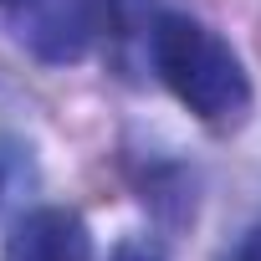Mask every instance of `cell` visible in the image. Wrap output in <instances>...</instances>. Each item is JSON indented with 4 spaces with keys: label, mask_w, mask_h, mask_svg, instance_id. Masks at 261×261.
Here are the masks:
<instances>
[{
    "label": "cell",
    "mask_w": 261,
    "mask_h": 261,
    "mask_svg": "<svg viewBox=\"0 0 261 261\" xmlns=\"http://www.w3.org/2000/svg\"><path fill=\"white\" fill-rule=\"evenodd\" d=\"M149 57L159 82L210 128H236L251 113V77L230 41H220L205 21L164 11L149 31Z\"/></svg>",
    "instance_id": "6da1fadb"
},
{
    "label": "cell",
    "mask_w": 261,
    "mask_h": 261,
    "mask_svg": "<svg viewBox=\"0 0 261 261\" xmlns=\"http://www.w3.org/2000/svg\"><path fill=\"white\" fill-rule=\"evenodd\" d=\"M113 26V0H11V36L51 62H82Z\"/></svg>",
    "instance_id": "7a4b0ae2"
},
{
    "label": "cell",
    "mask_w": 261,
    "mask_h": 261,
    "mask_svg": "<svg viewBox=\"0 0 261 261\" xmlns=\"http://www.w3.org/2000/svg\"><path fill=\"white\" fill-rule=\"evenodd\" d=\"M0 261H92V230L77 210L41 205L11 225Z\"/></svg>",
    "instance_id": "3957f363"
},
{
    "label": "cell",
    "mask_w": 261,
    "mask_h": 261,
    "mask_svg": "<svg viewBox=\"0 0 261 261\" xmlns=\"http://www.w3.org/2000/svg\"><path fill=\"white\" fill-rule=\"evenodd\" d=\"M230 261H261V225H251V230L241 236V246L230 251Z\"/></svg>",
    "instance_id": "277c9868"
},
{
    "label": "cell",
    "mask_w": 261,
    "mask_h": 261,
    "mask_svg": "<svg viewBox=\"0 0 261 261\" xmlns=\"http://www.w3.org/2000/svg\"><path fill=\"white\" fill-rule=\"evenodd\" d=\"M113 261H164L154 246H144V241H128V246H118L113 251Z\"/></svg>",
    "instance_id": "5b68a950"
}]
</instances>
